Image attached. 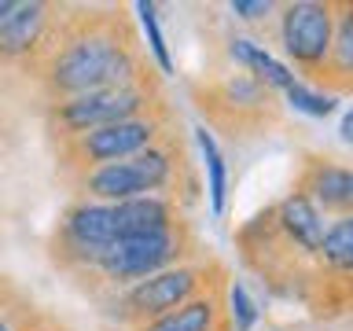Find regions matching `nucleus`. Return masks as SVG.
Segmentation results:
<instances>
[{
	"label": "nucleus",
	"mask_w": 353,
	"mask_h": 331,
	"mask_svg": "<svg viewBox=\"0 0 353 331\" xmlns=\"http://www.w3.org/2000/svg\"><path fill=\"white\" fill-rule=\"evenodd\" d=\"M37 66L52 103L99 88L151 81L148 55L137 48L118 15H81L59 26V33L52 30Z\"/></svg>",
	"instance_id": "f257e3e1"
},
{
	"label": "nucleus",
	"mask_w": 353,
	"mask_h": 331,
	"mask_svg": "<svg viewBox=\"0 0 353 331\" xmlns=\"http://www.w3.org/2000/svg\"><path fill=\"white\" fill-rule=\"evenodd\" d=\"M173 181H176V148L173 140L162 137L159 143L143 148L125 162H110L77 173V192H81V199H92V203L118 206L140 195H165V188Z\"/></svg>",
	"instance_id": "f03ea898"
},
{
	"label": "nucleus",
	"mask_w": 353,
	"mask_h": 331,
	"mask_svg": "<svg viewBox=\"0 0 353 331\" xmlns=\"http://www.w3.org/2000/svg\"><path fill=\"white\" fill-rule=\"evenodd\" d=\"M210 276H221L217 261H176L170 269L148 276V280H137V283L114 291V317L125 320L129 328L148 324V320L184 305L188 298L217 287Z\"/></svg>",
	"instance_id": "7ed1b4c3"
},
{
	"label": "nucleus",
	"mask_w": 353,
	"mask_h": 331,
	"mask_svg": "<svg viewBox=\"0 0 353 331\" xmlns=\"http://www.w3.org/2000/svg\"><path fill=\"white\" fill-rule=\"evenodd\" d=\"M188 250H192V236L184 225L154 232V236H118L99 250L92 276H99L110 291H121V287L148 280L176 261H188Z\"/></svg>",
	"instance_id": "20e7f679"
},
{
	"label": "nucleus",
	"mask_w": 353,
	"mask_h": 331,
	"mask_svg": "<svg viewBox=\"0 0 353 331\" xmlns=\"http://www.w3.org/2000/svg\"><path fill=\"white\" fill-rule=\"evenodd\" d=\"M154 110H162L154 81H137V85H118V88H99V92H85V96H70V99H55L52 129L59 132V143H66L88 129L154 114Z\"/></svg>",
	"instance_id": "39448f33"
},
{
	"label": "nucleus",
	"mask_w": 353,
	"mask_h": 331,
	"mask_svg": "<svg viewBox=\"0 0 353 331\" xmlns=\"http://www.w3.org/2000/svg\"><path fill=\"white\" fill-rule=\"evenodd\" d=\"M335 11L339 4L331 0H294L283 4L276 15V33H280V48L291 63V70L309 85H320L327 70L331 37H335Z\"/></svg>",
	"instance_id": "423d86ee"
},
{
	"label": "nucleus",
	"mask_w": 353,
	"mask_h": 331,
	"mask_svg": "<svg viewBox=\"0 0 353 331\" xmlns=\"http://www.w3.org/2000/svg\"><path fill=\"white\" fill-rule=\"evenodd\" d=\"M162 137H165V118H162V110H154V114L114 121V126H99V129H88L81 137L66 140L63 159L70 170L85 173V170H96V166L125 162L132 154H140L143 148L159 143Z\"/></svg>",
	"instance_id": "0eeeda50"
},
{
	"label": "nucleus",
	"mask_w": 353,
	"mask_h": 331,
	"mask_svg": "<svg viewBox=\"0 0 353 331\" xmlns=\"http://www.w3.org/2000/svg\"><path fill=\"white\" fill-rule=\"evenodd\" d=\"M110 239H118L114 228V206L92 203V199H77V203L63 214L59 221V239H55V254L63 265L77 272H92L99 250Z\"/></svg>",
	"instance_id": "6e6552de"
},
{
	"label": "nucleus",
	"mask_w": 353,
	"mask_h": 331,
	"mask_svg": "<svg viewBox=\"0 0 353 331\" xmlns=\"http://www.w3.org/2000/svg\"><path fill=\"white\" fill-rule=\"evenodd\" d=\"M206 114L228 129H254L276 121V92H269L250 74H228L214 81L203 96Z\"/></svg>",
	"instance_id": "1a4fd4ad"
},
{
	"label": "nucleus",
	"mask_w": 353,
	"mask_h": 331,
	"mask_svg": "<svg viewBox=\"0 0 353 331\" xmlns=\"http://www.w3.org/2000/svg\"><path fill=\"white\" fill-rule=\"evenodd\" d=\"M55 30V8L41 0H15L0 22V63L41 59Z\"/></svg>",
	"instance_id": "9d476101"
},
{
	"label": "nucleus",
	"mask_w": 353,
	"mask_h": 331,
	"mask_svg": "<svg viewBox=\"0 0 353 331\" xmlns=\"http://www.w3.org/2000/svg\"><path fill=\"white\" fill-rule=\"evenodd\" d=\"M298 195H305L324 217L353 214V170L335 159H305Z\"/></svg>",
	"instance_id": "9b49d317"
},
{
	"label": "nucleus",
	"mask_w": 353,
	"mask_h": 331,
	"mask_svg": "<svg viewBox=\"0 0 353 331\" xmlns=\"http://www.w3.org/2000/svg\"><path fill=\"white\" fill-rule=\"evenodd\" d=\"M269 214H272V232L283 239V247H291L294 254H302V258H313L316 247H320V236H324V228H327V217L298 192L283 195Z\"/></svg>",
	"instance_id": "f8f14e48"
},
{
	"label": "nucleus",
	"mask_w": 353,
	"mask_h": 331,
	"mask_svg": "<svg viewBox=\"0 0 353 331\" xmlns=\"http://www.w3.org/2000/svg\"><path fill=\"white\" fill-rule=\"evenodd\" d=\"M176 225H184V221L176 214L173 195H140L114 206L118 236H154V232H170Z\"/></svg>",
	"instance_id": "ddd939ff"
},
{
	"label": "nucleus",
	"mask_w": 353,
	"mask_h": 331,
	"mask_svg": "<svg viewBox=\"0 0 353 331\" xmlns=\"http://www.w3.org/2000/svg\"><path fill=\"white\" fill-rule=\"evenodd\" d=\"M132 331H228V324L217 287H210V291L188 298L184 305L170 309V313L154 317L148 324H137Z\"/></svg>",
	"instance_id": "4468645a"
},
{
	"label": "nucleus",
	"mask_w": 353,
	"mask_h": 331,
	"mask_svg": "<svg viewBox=\"0 0 353 331\" xmlns=\"http://www.w3.org/2000/svg\"><path fill=\"white\" fill-rule=\"evenodd\" d=\"M228 55H232V63L239 66L243 74H250L254 81H261L269 92H283V88H291L298 81V74L287 66L283 59H276V55L265 48L261 41H254V37H232L228 41Z\"/></svg>",
	"instance_id": "2eb2a0df"
},
{
	"label": "nucleus",
	"mask_w": 353,
	"mask_h": 331,
	"mask_svg": "<svg viewBox=\"0 0 353 331\" xmlns=\"http://www.w3.org/2000/svg\"><path fill=\"white\" fill-rule=\"evenodd\" d=\"M350 77H353V4H339L327 70H324V77H320V85L327 81V92L346 96L350 92Z\"/></svg>",
	"instance_id": "dca6fc26"
},
{
	"label": "nucleus",
	"mask_w": 353,
	"mask_h": 331,
	"mask_svg": "<svg viewBox=\"0 0 353 331\" xmlns=\"http://www.w3.org/2000/svg\"><path fill=\"white\" fill-rule=\"evenodd\" d=\"M195 143H199V154H203V170H206V195H210V214L214 217H225L228 210V162H225V151L214 137V129L206 121H195Z\"/></svg>",
	"instance_id": "f3484780"
},
{
	"label": "nucleus",
	"mask_w": 353,
	"mask_h": 331,
	"mask_svg": "<svg viewBox=\"0 0 353 331\" xmlns=\"http://www.w3.org/2000/svg\"><path fill=\"white\" fill-rule=\"evenodd\" d=\"M316 265L324 269L327 276L335 280H346L353 272V214H342V217H327V228L320 236V247H316Z\"/></svg>",
	"instance_id": "a211bd4d"
},
{
	"label": "nucleus",
	"mask_w": 353,
	"mask_h": 331,
	"mask_svg": "<svg viewBox=\"0 0 353 331\" xmlns=\"http://www.w3.org/2000/svg\"><path fill=\"white\" fill-rule=\"evenodd\" d=\"M221 305H225V324L228 331H254L261 320V305L258 298L250 294V287L236 280V276H228L225 280V298H221Z\"/></svg>",
	"instance_id": "6ab92c4d"
},
{
	"label": "nucleus",
	"mask_w": 353,
	"mask_h": 331,
	"mask_svg": "<svg viewBox=\"0 0 353 331\" xmlns=\"http://www.w3.org/2000/svg\"><path fill=\"white\" fill-rule=\"evenodd\" d=\"M137 15H140V30H143V41H148V55L151 63L159 66L162 77H173V52L165 44V33H162V19H159V4L154 0H137Z\"/></svg>",
	"instance_id": "aec40b11"
},
{
	"label": "nucleus",
	"mask_w": 353,
	"mask_h": 331,
	"mask_svg": "<svg viewBox=\"0 0 353 331\" xmlns=\"http://www.w3.org/2000/svg\"><path fill=\"white\" fill-rule=\"evenodd\" d=\"M283 99L294 110L309 114V118H331L339 110V103H342V96L327 92L324 85H309V81H302V77H298L291 88H283Z\"/></svg>",
	"instance_id": "412c9836"
},
{
	"label": "nucleus",
	"mask_w": 353,
	"mask_h": 331,
	"mask_svg": "<svg viewBox=\"0 0 353 331\" xmlns=\"http://www.w3.org/2000/svg\"><path fill=\"white\" fill-rule=\"evenodd\" d=\"M228 11H232L239 22H269L272 11H276V4H272V0H232Z\"/></svg>",
	"instance_id": "4be33fe9"
},
{
	"label": "nucleus",
	"mask_w": 353,
	"mask_h": 331,
	"mask_svg": "<svg viewBox=\"0 0 353 331\" xmlns=\"http://www.w3.org/2000/svg\"><path fill=\"white\" fill-rule=\"evenodd\" d=\"M30 320L26 317H15L11 309H0V331H26Z\"/></svg>",
	"instance_id": "5701e85b"
},
{
	"label": "nucleus",
	"mask_w": 353,
	"mask_h": 331,
	"mask_svg": "<svg viewBox=\"0 0 353 331\" xmlns=\"http://www.w3.org/2000/svg\"><path fill=\"white\" fill-rule=\"evenodd\" d=\"M339 137H342V143H353V110H342V121H339Z\"/></svg>",
	"instance_id": "b1692460"
},
{
	"label": "nucleus",
	"mask_w": 353,
	"mask_h": 331,
	"mask_svg": "<svg viewBox=\"0 0 353 331\" xmlns=\"http://www.w3.org/2000/svg\"><path fill=\"white\" fill-rule=\"evenodd\" d=\"M26 331H66V328L52 324V320H37V328H33V324H26Z\"/></svg>",
	"instance_id": "393cba45"
},
{
	"label": "nucleus",
	"mask_w": 353,
	"mask_h": 331,
	"mask_svg": "<svg viewBox=\"0 0 353 331\" xmlns=\"http://www.w3.org/2000/svg\"><path fill=\"white\" fill-rule=\"evenodd\" d=\"M11 4H15V0H0V22H4V15L11 11Z\"/></svg>",
	"instance_id": "a878e982"
}]
</instances>
